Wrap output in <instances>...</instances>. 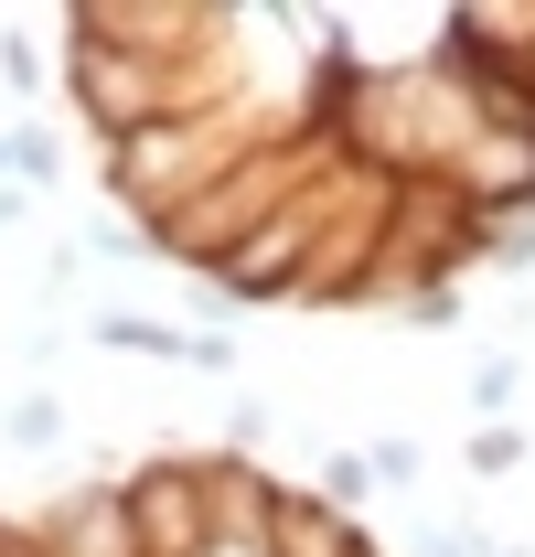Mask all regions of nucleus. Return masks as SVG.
Here are the masks:
<instances>
[{
    "instance_id": "obj_1",
    "label": "nucleus",
    "mask_w": 535,
    "mask_h": 557,
    "mask_svg": "<svg viewBox=\"0 0 535 557\" xmlns=\"http://www.w3.org/2000/svg\"><path fill=\"white\" fill-rule=\"evenodd\" d=\"M247 119H150V129L129 139H108V172H119V194L150 214H172V205H194L203 183H225L247 150Z\"/></svg>"
},
{
    "instance_id": "obj_2",
    "label": "nucleus",
    "mask_w": 535,
    "mask_h": 557,
    "mask_svg": "<svg viewBox=\"0 0 535 557\" xmlns=\"http://www.w3.org/2000/svg\"><path fill=\"white\" fill-rule=\"evenodd\" d=\"M364 483H418V450L386 440V450H364Z\"/></svg>"
},
{
    "instance_id": "obj_3",
    "label": "nucleus",
    "mask_w": 535,
    "mask_h": 557,
    "mask_svg": "<svg viewBox=\"0 0 535 557\" xmlns=\"http://www.w3.org/2000/svg\"><path fill=\"white\" fill-rule=\"evenodd\" d=\"M54 429H65V418L43 408V397H22V408H11V440H33V450H43V440H54Z\"/></svg>"
},
{
    "instance_id": "obj_4",
    "label": "nucleus",
    "mask_w": 535,
    "mask_h": 557,
    "mask_svg": "<svg viewBox=\"0 0 535 557\" xmlns=\"http://www.w3.org/2000/svg\"><path fill=\"white\" fill-rule=\"evenodd\" d=\"M22 214H33V194H22V183H0V225H22Z\"/></svg>"
}]
</instances>
